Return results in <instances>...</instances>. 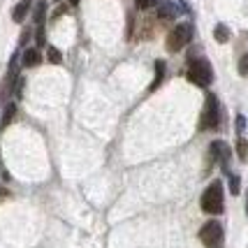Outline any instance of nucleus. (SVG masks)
I'll return each instance as SVG.
<instances>
[{"instance_id":"412c9836","label":"nucleus","mask_w":248,"mask_h":248,"mask_svg":"<svg viewBox=\"0 0 248 248\" xmlns=\"http://www.w3.org/2000/svg\"><path fill=\"white\" fill-rule=\"evenodd\" d=\"M70 5H79V0H70Z\"/></svg>"},{"instance_id":"423d86ee","label":"nucleus","mask_w":248,"mask_h":248,"mask_svg":"<svg viewBox=\"0 0 248 248\" xmlns=\"http://www.w3.org/2000/svg\"><path fill=\"white\" fill-rule=\"evenodd\" d=\"M209 158H211V162H218V165L227 172L232 151H230V146H227L223 140H216V141H211V146H209Z\"/></svg>"},{"instance_id":"a211bd4d","label":"nucleus","mask_w":248,"mask_h":248,"mask_svg":"<svg viewBox=\"0 0 248 248\" xmlns=\"http://www.w3.org/2000/svg\"><path fill=\"white\" fill-rule=\"evenodd\" d=\"M239 75L248 77V54H244L241 58H239Z\"/></svg>"},{"instance_id":"f257e3e1","label":"nucleus","mask_w":248,"mask_h":248,"mask_svg":"<svg viewBox=\"0 0 248 248\" xmlns=\"http://www.w3.org/2000/svg\"><path fill=\"white\" fill-rule=\"evenodd\" d=\"M200 204H202V211L206 214H223V209H225V193H223V181H211L209 188L204 190L202 195V200H200Z\"/></svg>"},{"instance_id":"ddd939ff","label":"nucleus","mask_w":248,"mask_h":248,"mask_svg":"<svg viewBox=\"0 0 248 248\" xmlns=\"http://www.w3.org/2000/svg\"><path fill=\"white\" fill-rule=\"evenodd\" d=\"M237 158L241 162H246L248 160V141L239 135V140H237Z\"/></svg>"},{"instance_id":"aec40b11","label":"nucleus","mask_w":248,"mask_h":248,"mask_svg":"<svg viewBox=\"0 0 248 248\" xmlns=\"http://www.w3.org/2000/svg\"><path fill=\"white\" fill-rule=\"evenodd\" d=\"M244 128H246V119H244V116H237V132L239 135L244 132Z\"/></svg>"},{"instance_id":"9d476101","label":"nucleus","mask_w":248,"mask_h":248,"mask_svg":"<svg viewBox=\"0 0 248 248\" xmlns=\"http://www.w3.org/2000/svg\"><path fill=\"white\" fill-rule=\"evenodd\" d=\"M14 116H16V105H14V102H7V105H5V109H2V121H0V128H7L12 121H14Z\"/></svg>"},{"instance_id":"7ed1b4c3","label":"nucleus","mask_w":248,"mask_h":248,"mask_svg":"<svg viewBox=\"0 0 248 248\" xmlns=\"http://www.w3.org/2000/svg\"><path fill=\"white\" fill-rule=\"evenodd\" d=\"M190 40H193V26L190 23H176L172 31L167 32L165 46H167L170 54H179Z\"/></svg>"},{"instance_id":"6ab92c4d","label":"nucleus","mask_w":248,"mask_h":248,"mask_svg":"<svg viewBox=\"0 0 248 248\" xmlns=\"http://www.w3.org/2000/svg\"><path fill=\"white\" fill-rule=\"evenodd\" d=\"M35 42H37V46H42V44L46 42V37H44V28H37V35H35Z\"/></svg>"},{"instance_id":"20e7f679","label":"nucleus","mask_w":248,"mask_h":248,"mask_svg":"<svg viewBox=\"0 0 248 248\" xmlns=\"http://www.w3.org/2000/svg\"><path fill=\"white\" fill-rule=\"evenodd\" d=\"M220 128V102L214 93H209L204 100L202 119H200V130H218Z\"/></svg>"},{"instance_id":"6e6552de","label":"nucleus","mask_w":248,"mask_h":248,"mask_svg":"<svg viewBox=\"0 0 248 248\" xmlns=\"http://www.w3.org/2000/svg\"><path fill=\"white\" fill-rule=\"evenodd\" d=\"M32 0H21L14 10H12V19H14V23H21L23 19H26V14H28V10H31Z\"/></svg>"},{"instance_id":"39448f33","label":"nucleus","mask_w":248,"mask_h":248,"mask_svg":"<svg viewBox=\"0 0 248 248\" xmlns=\"http://www.w3.org/2000/svg\"><path fill=\"white\" fill-rule=\"evenodd\" d=\"M200 239L206 248H220L223 244V225L218 220H209L200 230Z\"/></svg>"},{"instance_id":"f8f14e48","label":"nucleus","mask_w":248,"mask_h":248,"mask_svg":"<svg viewBox=\"0 0 248 248\" xmlns=\"http://www.w3.org/2000/svg\"><path fill=\"white\" fill-rule=\"evenodd\" d=\"M162 79H165V63H162V61H155V79H153V84L149 91H155V88L162 84Z\"/></svg>"},{"instance_id":"9b49d317","label":"nucleus","mask_w":248,"mask_h":248,"mask_svg":"<svg viewBox=\"0 0 248 248\" xmlns=\"http://www.w3.org/2000/svg\"><path fill=\"white\" fill-rule=\"evenodd\" d=\"M35 23H37V28H42L44 26V19H46V2L44 0H40L37 5H35Z\"/></svg>"},{"instance_id":"0eeeda50","label":"nucleus","mask_w":248,"mask_h":248,"mask_svg":"<svg viewBox=\"0 0 248 248\" xmlns=\"http://www.w3.org/2000/svg\"><path fill=\"white\" fill-rule=\"evenodd\" d=\"M21 63H23V67H37V65L42 63L40 49H37V46H35V49H26L21 56Z\"/></svg>"},{"instance_id":"f03ea898","label":"nucleus","mask_w":248,"mask_h":248,"mask_svg":"<svg viewBox=\"0 0 248 248\" xmlns=\"http://www.w3.org/2000/svg\"><path fill=\"white\" fill-rule=\"evenodd\" d=\"M186 77H188V81H193L195 86H200V88L211 86V81H214V70H211V63H209L206 58H193V61L188 63Z\"/></svg>"},{"instance_id":"4468645a","label":"nucleus","mask_w":248,"mask_h":248,"mask_svg":"<svg viewBox=\"0 0 248 248\" xmlns=\"http://www.w3.org/2000/svg\"><path fill=\"white\" fill-rule=\"evenodd\" d=\"M214 37H216V42H220V44L230 40V31H227L225 23H218L216 28H214Z\"/></svg>"},{"instance_id":"2eb2a0df","label":"nucleus","mask_w":248,"mask_h":248,"mask_svg":"<svg viewBox=\"0 0 248 248\" xmlns=\"http://www.w3.org/2000/svg\"><path fill=\"white\" fill-rule=\"evenodd\" d=\"M230 193L232 195L241 193V179H239L237 174H230Z\"/></svg>"},{"instance_id":"4be33fe9","label":"nucleus","mask_w":248,"mask_h":248,"mask_svg":"<svg viewBox=\"0 0 248 248\" xmlns=\"http://www.w3.org/2000/svg\"><path fill=\"white\" fill-rule=\"evenodd\" d=\"M246 216H248V197H246Z\"/></svg>"},{"instance_id":"f3484780","label":"nucleus","mask_w":248,"mask_h":248,"mask_svg":"<svg viewBox=\"0 0 248 248\" xmlns=\"http://www.w3.org/2000/svg\"><path fill=\"white\" fill-rule=\"evenodd\" d=\"M49 63H54V65H58V63H63V54H61V51H58V49H54V46H51V49H49Z\"/></svg>"},{"instance_id":"1a4fd4ad","label":"nucleus","mask_w":248,"mask_h":248,"mask_svg":"<svg viewBox=\"0 0 248 248\" xmlns=\"http://www.w3.org/2000/svg\"><path fill=\"white\" fill-rule=\"evenodd\" d=\"M158 7H160L158 10V19H162V21H172V19H176V14H179L172 2H160Z\"/></svg>"},{"instance_id":"dca6fc26","label":"nucleus","mask_w":248,"mask_h":248,"mask_svg":"<svg viewBox=\"0 0 248 248\" xmlns=\"http://www.w3.org/2000/svg\"><path fill=\"white\" fill-rule=\"evenodd\" d=\"M135 5H137L140 10H151V7H158V5H160V0H135Z\"/></svg>"}]
</instances>
